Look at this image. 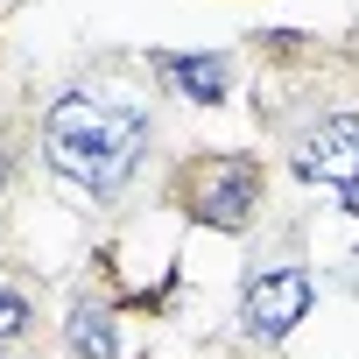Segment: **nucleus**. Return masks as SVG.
Here are the masks:
<instances>
[{
	"instance_id": "nucleus-1",
	"label": "nucleus",
	"mask_w": 359,
	"mask_h": 359,
	"mask_svg": "<svg viewBox=\"0 0 359 359\" xmlns=\"http://www.w3.org/2000/svg\"><path fill=\"white\" fill-rule=\"evenodd\" d=\"M43 148L57 176L85 184L92 198H113L148 148V113L127 99H57L43 120Z\"/></svg>"
},
{
	"instance_id": "nucleus-2",
	"label": "nucleus",
	"mask_w": 359,
	"mask_h": 359,
	"mask_svg": "<svg viewBox=\"0 0 359 359\" xmlns=\"http://www.w3.org/2000/svg\"><path fill=\"white\" fill-rule=\"evenodd\" d=\"M254 212H261V169L247 155H219L191 176V219H205L219 233H240Z\"/></svg>"
},
{
	"instance_id": "nucleus-3",
	"label": "nucleus",
	"mask_w": 359,
	"mask_h": 359,
	"mask_svg": "<svg viewBox=\"0 0 359 359\" xmlns=\"http://www.w3.org/2000/svg\"><path fill=\"white\" fill-rule=\"evenodd\" d=\"M310 310V275L303 268H254L240 289V324L247 338H289Z\"/></svg>"
},
{
	"instance_id": "nucleus-4",
	"label": "nucleus",
	"mask_w": 359,
	"mask_h": 359,
	"mask_svg": "<svg viewBox=\"0 0 359 359\" xmlns=\"http://www.w3.org/2000/svg\"><path fill=\"white\" fill-rule=\"evenodd\" d=\"M296 176H303V184H338V191H345L352 176H359V120L338 113V120H324L317 134H303Z\"/></svg>"
},
{
	"instance_id": "nucleus-5",
	"label": "nucleus",
	"mask_w": 359,
	"mask_h": 359,
	"mask_svg": "<svg viewBox=\"0 0 359 359\" xmlns=\"http://www.w3.org/2000/svg\"><path fill=\"white\" fill-rule=\"evenodd\" d=\"M155 71L184 92V99H198V106L226 99V85H233V64L226 57H155Z\"/></svg>"
},
{
	"instance_id": "nucleus-6",
	"label": "nucleus",
	"mask_w": 359,
	"mask_h": 359,
	"mask_svg": "<svg viewBox=\"0 0 359 359\" xmlns=\"http://www.w3.org/2000/svg\"><path fill=\"white\" fill-rule=\"evenodd\" d=\"M71 352L78 359H113V310L106 303H71Z\"/></svg>"
},
{
	"instance_id": "nucleus-7",
	"label": "nucleus",
	"mask_w": 359,
	"mask_h": 359,
	"mask_svg": "<svg viewBox=\"0 0 359 359\" xmlns=\"http://www.w3.org/2000/svg\"><path fill=\"white\" fill-rule=\"evenodd\" d=\"M29 331V296L22 289H0V345H15Z\"/></svg>"
},
{
	"instance_id": "nucleus-8",
	"label": "nucleus",
	"mask_w": 359,
	"mask_h": 359,
	"mask_svg": "<svg viewBox=\"0 0 359 359\" xmlns=\"http://www.w3.org/2000/svg\"><path fill=\"white\" fill-rule=\"evenodd\" d=\"M345 212L359 219V176H352V184H345Z\"/></svg>"
}]
</instances>
